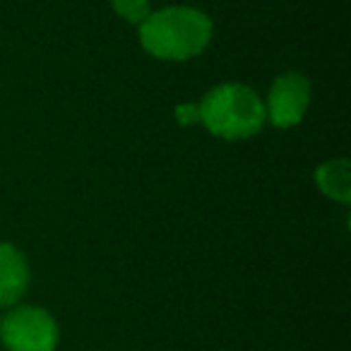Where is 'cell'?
<instances>
[{
	"instance_id": "obj_1",
	"label": "cell",
	"mask_w": 351,
	"mask_h": 351,
	"mask_svg": "<svg viewBox=\"0 0 351 351\" xmlns=\"http://www.w3.org/2000/svg\"><path fill=\"white\" fill-rule=\"evenodd\" d=\"M212 41V20L197 8L171 5L149 12L140 25V44L159 60H191Z\"/></svg>"
},
{
	"instance_id": "obj_2",
	"label": "cell",
	"mask_w": 351,
	"mask_h": 351,
	"mask_svg": "<svg viewBox=\"0 0 351 351\" xmlns=\"http://www.w3.org/2000/svg\"><path fill=\"white\" fill-rule=\"evenodd\" d=\"M200 123L221 140H245L263 130L265 104L253 87L241 82H226L212 87L197 104Z\"/></svg>"
},
{
	"instance_id": "obj_3",
	"label": "cell",
	"mask_w": 351,
	"mask_h": 351,
	"mask_svg": "<svg viewBox=\"0 0 351 351\" xmlns=\"http://www.w3.org/2000/svg\"><path fill=\"white\" fill-rule=\"evenodd\" d=\"M0 339L8 351H56L58 325L39 306H17L0 320Z\"/></svg>"
},
{
	"instance_id": "obj_4",
	"label": "cell",
	"mask_w": 351,
	"mask_h": 351,
	"mask_svg": "<svg viewBox=\"0 0 351 351\" xmlns=\"http://www.w3.org/2000/svg\"><path fill=\"white\" fill-rule=\"evenodd\" d=\"M265 104V118L274 128H293L311 106V82L301 73H284L272 82Z\"/></svg>"
},
{
	"instance_id": "obj_5",
	"label": "cell",
	"mask_w": 351,
	"mask_h": 351,
	"mask_svg": "<svg viewBox=\"0 0 351 351\" xmlns=\"http://www.w3.org/2000/svg\"><path fill=\"white\" fill-rule=\"evenodd\" d=\"M29 287V263L20 248L0 243V308L15 306Z\"/></svg>"
},
{
	"instance_id": "obj_6",
	"label": "cell",
	"mask_w": 351,
	"mask_h": 351,
	"mask_svg": "<svg viewBox=\"0 0 351 351\" xmlns=\"http://www.w3.org/2000/svg\"><path fill=\"white\" fill-rule=\"evenodd\" d=\"M315 183L325 197L335 202H351V164L346 159L322 161L315 169Z\"/></svg>"
},
{
	"instance_id": "obj_7",
	"label": "cell",
	"mask_w": 351,
	"mask_h": 351,
	"mask_svg": "<svg viewBox=\"0 0 351 351\" xmlns=\"http://www.w3.org/2000/svg\"><path fill=\"white\" fill-rule=\"evenodd\" d=\"M108 3H111V8L116 10L118 17H123L125 22L137 25V27H140L152 12V0H108Z\"/></svg>"
},
{
	"instance_id": "obj_8",
	"label": "cell",
	"mask_w": 351,
	"mask_h": 351,
	"mask_svg": "<svg viewBox=\"0 0 351 351\" xmlns=\"http://www.w3.org/2000/svg\"><path fill=\"white\" fill-rule=\"evenodd\" d=\"M176 121L178 125H195L200 123V108L197 104H181V106H176Z\"/></svg>"
},
{
	"instance_id": "obj_9",
	"label": "cell",
	"mask_w": 351,
	"mask_h": 351,
	"mask_svg": "<svg viewBox=\"0 0 351 351\" xmlns=\"http://www.w3.org/2000/svg\"><path fill=\"white\" fill-rule=\"evenodd\" d=\"M0 320H3V317H0Z\"/></svg>"
}]
</instances>
